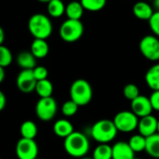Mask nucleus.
I'll return each mask as SVG.
<instances>
[{
    "instance_id": "72a5a7b5",
    "label": "nucleus",
    "mask_w": 159,
    "mask_h": 159,
    "mask_svg": "<svg viewBox=\"0 0 159 159\" xmlns=\"http://www.w3.org/2000/svg\"><path fill=\"white\" fill-rule=\"evenodd\" d=\"M4 40H5V32H4L3 28L0 26V46L3 45Z\"/></svg>"
},
{
    "instance_id": "4be33fe9",
    "label": "nucleus",
    "mask_w": 159,
    "mask_h": 159,
    "mask_svg": "<svg viewBox=\"0 0 159 159\" xmlns=\"http://www.w3.org/2000/svg\"><path fill=\"white\" fill-rule=\"evenodd\" d=\"M35 91L40 98H51L53 92V85L48 79L42 80V81H39L37 83Z\"/></svg>"
},
{
    "instance_id": "6e6552de",
    "label": "nucleus",
    "mask_w": 159,
    "mask_h": 159,
    "mask_svg": "<svg viewBox=\"0 0 159 159\" xmlns=\"http://www.w3.org/2000/svg\"><path fill=\"white\" fill-rule=\"evenodd\" d=\"M36 114L38 118L43 122H49L54 118L57 112V102L51 98H39L36 104Z\"/></svg>"
},
{
    "instance_id": "2f4dec72",
    "label": "nucleus",
    "mask_w": 159,
    "mask_h": 159,
    "mask_svg": "<svg viewBox=\"0 0 159 159\" xmlns=\"http://www.w3.org/2000/svg\"><path fill=\"white\" fill-rule=\"evenodd\" d=\"M149 99L152 110L159 111V91H152V93L149 97Z\"/></svg>"
},
{
    "instance_id": "f3484780",
    "label": "nucleus",
    "mask_w": 159,
    "mask_h": 159,
    "mask_svg": "<svg viewBox=\"0 0 159 159\" xmlns=\"http://www.w3.org/2000/svg\"><path fill=\"white\" fill-rule=\"evenodd\" d=\"M17 65L23 69H34L37 66V58L31 52H21L16 58Z\"/></svg>"
},
{
    "instance_id": "79ce46f5",
    "label": "nucleus",
    "mask_w": 159,
    "mask_h": 159,
    "mask_svg": "<svg viewBox=\"0 0 159 159\" xmlns=\"http://www.w3.org/2000/svg\"><path fill=\"white\" fill-rule=\"evenodd\" d=\"M36 159H42V158H39V157H38V158H36Z\"/></svg>"
},
{
    "instance_id": "20e7f679",
    "label": "nucleus",
    "mask_w": 159,
    "mask_h": 159,
    "mask_svg": "<svg viewBox=\"0 0 159 159\" xmlns=\"http://www.w3.org/2000/svg\"><path fill=\"white\" fill-rule=\"evenodd\" d=\"M69 95L71 100H73L79 107H83L91 102L93 98V89L86 80L78 79L72 83Z\"/></svg>"
},
{
    "instance_id": "7ed1b4c3",
    "label": "nucleus",
    "mask_w": 159,
    "mask_h": 159,
    "mask_svg": "<svg viewBox=\"0 0 159 159\" xmlns=\"http://www.w3.org/2000/svg\"><path fill=\"white\" fill-rule=\"evenodd\" d=\"M28 30L35 39L46 40L52 33V24L45 14L36 13L28 21Z\"/></svg>"
},
{
    "instance_id": "37998d69",
    "label": "nucleus",
    "mask_w": 159,
    "mask_h": 159,
    "mask_svg": "<svg viewBox=\"0 0 159 159\" xmlns=\"http://www.w3.org/2000/svg\"><path fill=\"white\" fill-rule=\"evenodd\" d=\"M0 159H1V158H0Z\"/></svg>"
},
{
    "instance_id": "f03ea898",
    "label": "nucleus",
    "mask_w": 159,
    "mask_h": 159,
    "mask_svg": "<svg viewBox=\"0 0 159 159\" xmlns=\"http://www.w3.org/2000/svg\"><path fill=\"white\" fill-rule=\"evenodd\" d=\"M118 133V130L113 123L112 120L110 119H102L96 122L91 129L90 134L91 137L99 144L100 143H109L112 141L116 135Z\"/></svg>"
},
{
    "instance_id": "1a4fd4ad",
    "label": "nucleus",
    "mask_w": 159,
    "mask_h": 159,
    "mask_svg": "<svg viewBox=\"0 0 159 159\" xmlns=\"http://www.w3.org/2000/svg\"><path fill=\"white\" fill-rule=\"evenodd\" d=\"M18 159H36L39 154V146L35 139H20L15 147Z\"/></svg>"
},
{
    "instance_id": "6ab92c4d",
    "label": "nucleus",
    "mask_w": 159,
    "mask_h": 159,
    "mask_svg": "<svg viewBox=\"0 0 159 159\" xmlns=\"http://www.w3.org/2000/svg\"><path fill=\"white\" fill-rule=\"evenodd\" d=\"M84 9L82 3L73 0V1L69 2L66 6V13L65 14L66 15L67 19L81 20V18L84 15Z\"/></svg>"
},
{
    "instance_id": "9b49d317",
    "label": "nucleus",
    "mask_w": 159,
    "mask_h": 159,
    "mask_svg": "<svg viewBox=\"0 0 159 159\" xmlns=\"http://www.w3.org/2000/svg\"><path fill=\"white\" fill-rule=\"evenodd\" d=\"M152 111L150 99L145 96H139L131 101V111L139 118L151 115Z\"/></svg>"
},
{
    "instance_id": "c85d7f7f",
    "label": "nucleus",
    "mask_w": 159,
    "mask_h": 159,
    "mask_svg": "<svg viewBox=\"0 0 159 159\" xmlns=\"http://www.w3.org/2000/svg\"><path fill=\"white\" fill-rule=\"evenodd\" d=\"M79 110V106L73 100H67L62 105V113L66 117L74 116Z\"/></svg>"
},
{
    "instance_id": "5701e85b",
    "label": "nucleus",
    "mask_w": 159,
    "mask_h": 159,
    "mask_svg": "<svg viewBox=\"0 0 159 159\" xmlns=\"http://www.w3.org/2000/svg\"><path fill=\"white\" fill-rule=\"evenodd\" d=\"M20 133L24 139H35L38 134V126L33 121H25L20 126Z\"/></svg>"
},
{
    "instance_id": "f257e3e1",
    "label": "nucleus",
    "mask_w": 159,
    "mask_h": 159,
    "mask_svg": "<svg viewBox=\"0 0 159 159\" xmlns=\"http://www.w3.org/2000/svg\"><path fill=\"white\" fill-rule=\"evenodd\" d=\"M64 148L68 155L75 158H83L85 157L90 149V142L84 133L74 131L65 139Z\"/></svg>"
},
{
    "instance_id": "0eeeda50",
    "label": "nucleus",
    "mask_w": 159,
    "mask_h": 159,
    "mask_svg": "<svg viewBox=\"0 0 159 159\" xmlns=\"http://www.w3.org/2000/svg\"><path fill=\"white\" fill-rule=\"evenodd\" d=\"M140 53L150 61H159V38L154 35H146L139 41Z\"/></svg>"
},
{
    "instance_id": "4468645a",
    "label": "nucleus",
    "mask_w": 159,
    "mask_h": 159,
    "mask_svg": "<svg viewBox=\"0 0 159 159\" xmlns=\"http://www.w3.org/2000/svg\"><path fill=\"white\" fill-rule=\"evenodd\" d=\"M132 11H133V14L138 19L143 20V21H149L154 12L153 8L149 3L144 2V1H139L135 3L133 6Z\"/></svg>"
},
{
    "instance_id": "58836bf2",
    "label": "nucleus",
    "mask_w": 159,
    "mask_h": 159,
    "mask_svg": "<svg viewBox=\"0 0 159 159\" xmlns=\"http://www.w3.org/2000/svg\"><path fill=\"white\" fill-rule=\"evenodd\" d=\"M81 159H93V158H91V157H83Z\"/></svg>"
},
{
    "instance_id": "393cba45",
    "label": "nucleus",
    "mask_w": 159,
    "mask_h": 159,
    "mask_svg": "<svg viewBox=\"0 0 159 159\" xmlns=\"http://www.w3.org/2000/svg\"><path fill=\"white\" fill-rule=\"evenodd\" d=\"M133 152H140L142 151H145L146 147V138L141 136L140 134H137L132 136L129 140L127 141Z\"/></svg>"
},
{
    "instance_id": "7c9ffc66",
    "label": "nucleus",
    "mask_w": 159,
    "mask_h": 159,
    "mask_svg": "<svg viewBox=\"0 0 159 159\" xmlns=\"http://www.w3.org/2000/svg\"><path fill=\"white\" fill-rule=\"evenodd\" d=\"M33 74L37 81H42L48 78V69L43 66H37L33 69Z\"/></svg>"
},
{
    "instance_id": "473e14b6",
    "label": "nucleus",
    "mask_w": 159,
    "mask_h": 159,
    "mask_svg": "<svg viewBox=\"0 0 159 159\" xmlns=\"http://www.w3.org/2000/svg\"><path fill=\"white\" fill-rule=\"evenodd\" d=\"M6 104H7V98L5 94L0 90V111L5 109Z\"/></svg>"
},
{
    "instance_id": "b1692460",
    "label": "nucleus",
    "mask_w": 159,
    "mask_h": 159,
    "mask_svg": "<svg viewBox=\"0 0 159 159\" xmlns=\"http://www.w3.org/2000/svg\"><path fill=\"white\" fill-rule=\"evenodd\" d=\"M93 159H112V146L107 143L98 144L93 152Z\"/></svg>"
},
{
    "instance_id": "c9c22d12",
    "label": "nucleus",
    "mask_w": 159,
    "mask_h": 159,
    "mask_svg": "<svg viewBox=\"0 0 159 159\" xmlns=\"http://www.w3.org/2000/svg\"><path fill=\"white\" fill-rule=\"evenodd\" d=\"M152 8L155 10V11H159V0H153Z\"/></svg>"
},
{
    "instance_id": "bb28decb",
    "label": "nucleus",
    "mask_w": 159,
    "mask_h": 159,
    "mask_svg": "<svg viewBox=\"0 0 159 159\" xmlns=\"http://www.w3.org/2000/svg\"><path fill=\"white\" fill-rule=\"evenodd\" d=\"M12 59L13 56L11 50L4 45L0 46V66L3 68L9 66L12 63Z\"/></svg>"
},
{
    "instance_id": "9d476101",
    "label": "nucleus",
    "mask_w": 159,
    "mask_h": 159,
    "mask_svg": "<svg viewBox=\"0 0 159 159\" xmlns=\"http://www.w3.org/2000/svg\"><path fill=\"white\" fill-rule=\"evenodd\" d=\"M38 81L35 79L33 69H22L16 79L18 89L25 94H30L35 91Z\"/></svg>"
},
{
    "instance_id": "aec40b11",
    "label": "nucleus",
    "mask_w": 159,
    "mask_h": 159,
    "mask_svg": "<svg viewBox=\"0 0 159 159\" xmlns=\"http://www.w3.org/2000/svg\"><path fill=\"white\" fill-rule=\"evenodd\" d=\"M145 152L152 157L159 159V134L155 133L146 138Z\"/></svg>"
},
{
    "instance_id": "412c9836",
    "label": "nucleus",
    "mask_w": 159,
    "mask_h": 159,
    "mask_svg": "<svg viewBox=\"0 0 159 159\" xmlns=\"http://www.w3.org/2000/svg\"><path fill=\"white\" fill-rule=\"evenodd\" d=\"M47 11L52 18H59L66 13V5L62 0H51L47 5Z\"/></svg>"
},
{
    "instance_id": "e433bc0d",
    "label": "nucleus",
    "mask_w": 159,
    "mask_h": 159,
    "mask_svg": "<svg viewBox=\"0 0 159 159\" xmlns=\"http://www.w3.org/2000/svg\"><path fill=\"white\" fill-rule=\"evenodd\" d=\"M38 1H39V2H42V3H49L51 0H38Z\"/></svg>"
},
{
    "instance_id": "423d86ee",
    "label": "nucleus",
    "mask_w": 159,
    "mask_h": 159,
    "mask_svg": "<svg viewBox=\"0 0 159 159\" xmlns=\"http://www.w3.org/2000/svg\"><path fill=\"white\" fill-rule=\"evenodd\" d=\"M139 120V117L131 111H122L114 116L112 121L118 131L129 133L138 128Z\"/></svg>"
},
{
    "instance_id": "f8f14e48",
    "label": "nucleus",
    "mask_w": 159,
    "mask_h": 159,
    "mask_svg": "<svg viewBox=\"0 0 159 159\" xmlns=\"http://www.w3.org/2000/svg\"><path fill=\"white\" fill-rule=\"evenodd\" d=\"M158 120L153 115H148L142 118H139L138 129L141 136L148 138L155 133H157Z\"/></svg>"
},
{
    "instance_id": "2eb2a0df",
    "label": "nucleus",
    "mask_w": 159,
    "mask_h": 159,
    "mask_svg": "<svg viewBox=\"0 0 159 159\" xmlns=\"http://www.w3.org/2000/svg\"><path fill=\"white\" fill-rule=\"evenodd\" d=\"M145 82L152 91H159V63L152 66L145 74Z\"/></svg>"
},
{
    "instance_id": "ea45409f",
    "label": "nucleus",
    "mask_w": 159,
    "mask_h": 159,
    "mask_svg": "<svg viewBox=\"0 0 159 159\" xmlns=\"http://www.w3.org/2000/svg\"><path fill=\"white\" fill-rule=\"evenodd\" d=\"M75 1H79V2H81V1H82V0H75Z\"/></svg>"
},
{
    "instance_id": "a211bd4d",
    "label": "nucleus",
    "mask_w": 159,
    "mask_h": 159,
    "mask_svg": "<svg viewBox=\"0 0 159 159\" xmlns=\"http://www.w3.org/2000/svg\"><path fill=\"white\" fill-rule=\"evenodd\" d=\"M49 44L45 39H35L31 44L30 52L37 59H42L49 53Z\"/></svg>"
},
{
    "instance_id": "39448f33",
    "label": "nucleus",
    "mask_w": 159,
    "mask_h": 159,
    "mask_svg": "<svg viewBox=\"0 0 159 159\" xmlns=\"http://www.w3.org/2000/svg\"><path fill=\"white\" fill-rule=\"evenodd\" d=\"M84 32V26L81 20L67 19L61 25L59 28L60 38L68 43L76 42L81 39Z\"/></svg>"
},
{
    "instance_id": "ddd939ff",
    "label": "nucleus",
    "mask_w": 159,
    "mask_h": 159,
    "mask_svg": "<svg viewBox=\"0 0 159 159\" xmlns=\"http://www.w3.org/2000/svg\"><path fill=\"white\" fill-rule=\"evenodd\" d=\"M135 152L126 141H118L112 145V159H134Z\"/></svg>"
},
{
    "instance_id": "4c0bfd02",
    "label": "nucleus",
    "mask_w": 159,
    "mask_h": 159,
    "mask_svg": "<svg viewBox=\"0 0 159 159\" xmlns=\"http://www.w3.org/2000/svg\"><path fill=\"white\" fill-rule=\"evenodd\" d=\"M157 133L159 134V120H158V125H157Z\"/></svg>"
},
{
    "instance_id": "cd10ccee",
    "label": "nucleus",
    "mask_w": 159,
    "mask_h": 159,
    "mask_svg": "<svg viewBox=\"0 0 159 159\" xmlns=\"http://www.w3.org/2000/svg\"><path fill=\"white\" fill-rule=\"evenodd\" d=\"M124 97L127 99V100H134L135 98H137L138 97H139V87L134 84H128L125 86L124 91H123Z\"/></svg>"
},
{
    "instance_id": "a878e982",
    "label": "nucleus",
    "mask_w": 159,
    "mask_h": 159,
    "mask_svg": "<svg viewBox=\"0 0 159 159\" xmlns=\"http://www.w3.org/2000/svg\"><path fill=\"white\" fill-rule=\"evenodd\" d=\"M84 11L96 12L101 11L107 4V0H82L81 1Z\"/></svg>"
},
{
    "instance_id": "a19ab883",
    "label": "nucleus",
    "mask_w": 159,
    "mask_h": 159,
    "mask_svg": "<svg viewBox=\"0 0 159 159\" xmlns=\"http://www.w3.org/2000/svg\"><path fill=\"white\" fill-rule=\"evenodd\" d=\"M134 159H141V158H137V157H135Z\"/></svg>"
},
{
    "instance_id": "c756f323",
    "label": "nucleus",
    "mask_w": 159,
    "mask_h": 159,
    "mask_svg": "<svg viewBox=\"0 0 159 159\" xmlns=\"http://www.w3.org/2000/svg\"><path fill=\"white\" fill-rule=\"evenodd\" d=\"M148 22H149L150 29L152 32V34L155 37L159 38V11H154L153 14L152 15V17Z\"/></svg>"
},
{
    "instance_id": "dca6fc26",
    "label": "nucleus",
    "mask_w": 159,
    "mask_h": 159,
    "mask_svg": "<svg viewBox=\"0 0 159 159\" xmlns=\"http://www.w3.org/2000/svg\"><path fill=\"white\" fill-rule=\"evenodd\" d=\"M53 132L59 137L66 139L74 132L72 124L66 119H59L53 125Z\"/></svg>"
},
{
    "instance_id": "f704fd0d",
    "label": "nucleus",
    "mask_w": 159,
    "mask_h": 159,
    "mask_svg": "<svg viewBox=\"0 0 159 159\" xmlns=\"http://www.w3.org/2000/svg\"><path fill=\"white\" fill-rule=\"evenodd\" d=\"M5 76H6L5 68H3L2 66H0V84H2V82L4 81Z\"/></svg>"
}]
</instances>
